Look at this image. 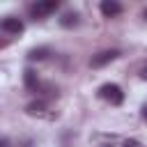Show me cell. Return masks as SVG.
Returning <instances> with one entry per match:
<instances>
[{
	"label": "cell",
	"instance_id": "6da1fadb",
	"mask_svg": "<svg viewBox=\"0 0 147 147\" xmlns=\"http://www.w3.org/2000/svg\"><path fill=\"white\" fill-rule=\"evenodd\" d=\"M96 96L103 99V101L110 103V106L124 103V92H122V87H119L117 83H103V85L96 90Z\"/></svg>",
	"mask_w": 147,
	"mask_h": 147
},
{
	"label": "cell",
	"instance_id": "7a4b0ae2",
	"mask_svg": "<svg viewBox=\"0 0 147 147\" xmlns=\"http://www.w3.org/2000/svg\"><path fill=\"white\" fill-rule=\"evenodd\" d=\"M57 9H60V2H57V0H39V2L28 5V14H30V18H34V21L46 18L48 14H53V11H57Z\"/></svg>",
	"mask_w": 147,
	"mask_h": 147
},
{
	"label": "cell",
	"instance_id": "3957f363",
	"mask_svg": "<svg viewBox=\"0 0 147 147\" xmlns=\"http://www.w3.org/2000/svg\"><path fill=\"white\" fill-rule=\"evenodd\" d=\"M25 113H28L30 117H41V119H53V117H57V113L51 110V103H48L46 99H34V101H30V103L25 106Z\"/></svg>",
	"mask_w": 147,
	"mask_h": 147
},
{
	"label": "cell",
	"instance_id": "277c9868",
	"mask_svg": "<svg viewBox=\"0 0 147 147\" xmlns=\"http://www.w3.org/2000/svg\"><path fill=\"white\" fill-rule=\"evenodd\" d=\"M122 53L117 51V48H108V51H101V53H96V55H92L90 57V67L92 69H101V67H106V64H110L113 60H117Z\"/></svg>",
	"mask_w": 147,
	"mask_h": 147
},
{
	"label": "cell",
	"instance_id": "5b68a950",
	"mask_svg": "<svg viewBox=\"0 0 147 147\" xmlns=\"http://www.w3.org/2000/svg\"><path fill=\"white\" fill-rule=\"evenodd\" d=\"M23 85L28 92H34V94H41V87H44V80L37 76V71L32 69H25L23 71Z\"/></svg>",
	"mask_w": 147,
	"mask_h": 147
},
{
	"label": "cell",
	"instance_id": "8992f818",
	"mask_svg": "<svg viewBox=\"0 0 147 147\" xmlns=\"http://www.w3.org/2000/svg\"><path fill=\"white\" fill-rule=\"evenodd\" d=\"M23 28H25L23 21L16 18V16H5L0 21V32H5V34H21Z\"/></svg>",
	"mask_w": 147,
	"mask_h": 147
},
{
	"label": "cell",
	"instance_id": "52a82bcc",
	"mask_svg": "<svg viewBox=\"0 0 147 147\" xmlns=\"http://www.w3.org/2000/svg\"><path fill=\"white\" fill-rule=\"evenodd\" d=\"M99 11H101L106 18H115V16H119V14L124 11V7H122L117 0H103V2L99 5Z\"/></svg>",
	"mask_w": 147,
	"mask_h": 147
},
{
	"label": "cell",
	"instance_id": "ba28073f",
	"mask_svg": "<svg viewBox=\"0 0 147 147\" xmlns=\"http://www.w3.org/2000/svg\"><path fill=\"white\" fill-rule=\"evenodd\" d=\"M51 53H53V51H51L48 46H37V48H30V51H28V60H30V62H41V60H46Z\"/></svg>",
	"mask_w": 147,
	"mask_h": 147
},
{
	"label": "cell",
	"instance_id": "9c48e42d",
	"mask_svg": "<svg viewBox=\"0 0 147 147\" xmlns=\"http://www.w3.org/2000/svg\"><path fill=\"white\" fill-rule=\"evenodd\" d=\"M80 23V14L78 11H67V14H62V18H60V25L62 28H76Z\"/></svg>",
	"mask_w": 147,
	"mask_h": 147
},
{
	"label": "cell",
	"instance_id": "30bf717a",
	"mask_svg": "<svg viewBox=\"0 0 147 147\" xmlns=\"http://www.w3.org/2000/svg\"><path fill=\"white\" fill-rule=\"evenodd\" d=\"M122 147H142V145H140L136 138H129V140H124V142H122Z\"/></svg>",
	"mask_w": 147,
	"mask_h": 147
},
{
	"label": "cell",
	"instance_id": "8fae6325",
	"mask_svg": "<svg viewBox=\"0 0 147 147\" xmlns=\"http://www.w3.org/2000/svg\"><path fill=\"white\" fill-rule=\"evenodd\" d=\"M9 145H11V142H9L7 138H0V147H9Z\"/></svg>",
	"mask_w": 147,
	"mask_h": 147
},
{
	"label": "cell",
	"instance_id": "7c38bea8",
	"mask_svg": "<svg viewBox=\"0 0 147 147\" xmlns=\"http://www.w3.org/2000/svg\"><path fill=\"white\" fill-rule=\"evenodd\" d=\"M140 78H142V80H147V67H142V69H140Z\"/></svg>",
	"mask_w": 147,
	"mask_h": 147
},
{
	"label": "cell",
	"instance_id": "4fadbf2b",
	"mask_svg": "<svg viewBox=\"0 0 147 147\" xmlns=\"http://www.w3.org/2000/svg\"><path fill=\"white\" fill-rule=\"evenodd\" d=\"M140 115H142V119H147V103L140 108Z\"/></svg>",
	"mask_w": 147,
	"mask_h": 147
},
{
	"label": "cell",
	"instance_id": "5bb4252c",
	"mask_svg": "<svg viewBox=\"0 0 147 147\" xmlns=\"http://www.w3.org/2000/svg\"><path fill=\"white\" fill-rule=\"evenodd\" d=\"M142 18H145V21H147V9H145V11H142Z\"/></svg>",
	"mask_w": 147,
	"mask_h": 147
}]
</instances>
